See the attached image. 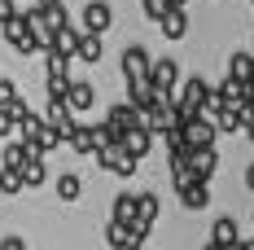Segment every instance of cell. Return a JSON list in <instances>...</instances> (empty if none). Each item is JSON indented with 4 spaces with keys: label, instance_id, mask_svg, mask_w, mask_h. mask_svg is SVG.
I'll return each instance as SVG.
<instances>
[{
    "label": "cell",
    "instance_id": "obj_18",
    "mask_svg": "<svg viewBox=\"0 0 254 250\" xmlns=\"http://www.w3.org/2000/svg\"><path fill=\"white\" fill-rule=\"evenodd\" d=\"M189 163H193V175H197V180H210V175L219 171V154L215 150H193Z\"/></svg>",
    "mask_w": 254,
    "mask_h": 250
},
{
    "label": "cell",
    "instance_id": "obj_8",
    "mask_svg": "<svg viewBox=\"0 0 254 250\" xmlns=\"http://www.w3.org/2000/svg\"><path fill=\"white\" fill-rule=\"evenodd\" d=\"M4 40H9V49H18L26 57V53H40V40H35V31L26 26V18H13V22L4 26Z\"/></svg>",
    "mask_w": 254,
    "mask_h": 250
},
{
    "label": "cell",
    "instance_id": "obj_2",
    "mask_svg": "<svg viewBox=\"0 0 254 250\" xmlns=\"http://www.w3.org/2000/svg\"><path fill=\"white\" fill-rule=\"evenodd\" d=\"M153 75V57L145 44H127L123 49V79L127 83H140V79Z\"/></svg>",
    "mask_w": 254,
    "mask_h": 250
},
{
    "label": "cell",
    "instance_id": "obj_38",
    "mask_svg": "<svg viewBox=\"0 0 254 250\" xmlns=\"http://www.w3.org/2000/svg\"><path fill=\"white\" fill-rule=\"evenodd\" d=\"M224 250H254V242H246V237H241L237 246H224Z\"/></svg>",
    "mask_w": 254,
    "mask_h": 250
},
{
    "label": "cell",
    "instance_id": "obj_30",
    "mask_svg": "<svg viewBox=\"0 0 254 250\" xmlns=\"http://www.w3.org/2000/svg\"><path fill=\"white\" fill-rule=\"evenodd\" d=\"M0 193H22V171L0 167Z\"/></svg>",
    "mask_w": 254,
    "mask_h": 250
},
{
    "label": "cell",
    "instance_id": "obj_32",
    "mask_svg": "<svg viewBox=\"0 0 254 250\" xmlns=\"http://www.w3.org/2000/svg\"><path fill=\"white\" fill-rule=\"evenodd\" d=\"M140 9H145V18H149V22H162V18L171 13V4H167V0H140Z\"/></svg>",
    "mask_w": 254,
    "mask_h": 250
},
{
    "label": "cell",
    "instance_id": "obj_22",
    "mask_svg": "<svg viewBox=\"0 0 254 250\" xmlns=\"http://www.w3.org/2000/svg\"><path fill=\"white\" fill-rule=\"evenodd\" d=\"M44 180H49V163H44V158H31L22 167V189H40Z\"/></svg>",
    "mask_w": 254,
    "mask_h": 250
},
{
    "label": "cell",
    "instance_id": "obj_17",
    "mask_svg": "<svg viewBox=\"0 0 254 250\" xmlns=\"http://www.w3.org/2000/svg\"><path fill=\"white\" fill-rule=\"evenodd\" d=\"M70 150H75L79 158H97V136H92V123H79V127H75Z\"/></svg>",
    "mask_w": 254,
    "mask_h": 250
},
{
    "label": "cell",
    "instance_id": "obj_14",
    "mask_svg": "<svg viewBox=\"0 0 254 250\" xmlns=\"http://www.w3.org/2000/svg\"><path fill=\"white\" fill-rule=\"evenodd\" d=\"M210 242H215V246H237V242H241L237 220H232V215H219V220L210 224Z\"/></svg>",
    "mask_w": 254,
    "mask_h": 250
},
{
    "label": "cell",
    "instance_id": "obj_41",
    "mask_svg": "<svg viewBox=\"0 0 254 250\" xmlns=\"http://www.w3.org/2000/svg\"><path fill=\"white\" fill-rule=\"evenodd\" d=\"M35 4H53V0H35Z\"/></svg>",
    "mask_w": 254,
    "mask_h": 250
},
{
    "label": "cell",
    "instance_id": "obj_33",
    "mask_svg": "<svg viewBox=\"0 0 254 250\" xmlns=\"http://www.w3.org/2000/svg\"><path fill=\"white\" fill-rule=\"evenodd\" d=\"M13 18H22V13H18V4H13V0H0V26H9Z\"/></svg>",
    "mask_w": 254,
    "mask_h": 250
},
{
    "label": "cell",
    "instance_id": "obj_43",
    "mask_svg": "<svg viewBox=\"0 0 254 250\" xmlns=\"http://www.w3.org/2000/svg\"><path fill=\"white\" fill-rule=\"evenodd\" d=\"M250 53H254V49H250Z\"/></svg>",
    "mask_w": 254,
    "mask_h": 250
},
{
    "label": "cell",
    "instance_id": "obj_16",
    "mask_svg": "<svg viewBox=\"0 0 254 250\" xmlns=\"http://www.w3.org/2000/svg\"><path fill=\"white\" fill-rule=\"evenodd\" d=\"M79 40H83V31H75V26H57V31H53V49L49 53H66V57H75V53H79Z\"/></svg>",
    "mask_w": 254,
    "mask_h": 250
},
{
    "label": "cell",
    "instance_id": "obj_25",
    "mask_svg": "<svg viewBox=\"0 0 254 250\" xmlns=\"http://www.w3.org/2000/svg\"><path fill=\"white\" fill-rule=\"evenodd\" d=\"M44 123H49L44 114H26L22 123H18V141H31V145H35V141H40V132H44Z\"/></svg>",
    "mask_w": 254,
    "mask_h": 250
},
{
    "label": "cell",
    "instance_id": "obj_21",
    "mask_svg": "<svg viewBox=\"0 0 254 250\" xmlns=\"http://www.w3.org/2000/svg\"><path fill=\"white\" fill-rule=\"evenodd\" d=\"M158 26H162V35H167V40H184V35H189V13H184V9H171Z\"/></svg>",
    "mask_w": 254,
    "mask_h": 250
},
{
    "label": "cell",
    "instance_id": "obj_3",
    "mask_svg": "<svg viewBox=\"0 0 254 250\" xmlns=\"http://www.w3.org/2000/svg\"><path fill=\"white\" fill-rule=\"evenodd\" d=\"M184 132V141L193 145V150H215V136H219V127H215V119H206V114H197V119H189V123L180 127Z\"/></svg>",
    "mask_w": 254,
    "mask_h": 250
},
{
    "label": "cell",
    "instance_id": "obj_40",
    "mask_svg": "<svg viewBox=\"0 0 254 250\" xmlns=\"http://www.w3.org/2000/svg\"><path fill=\"white\" fill-rule=\"evenodd\" d=\"M202 250H224V246H215V242H206V246H202Z\"/></svg>",
    "mask_w": 254,
    "mask_h": 250
},
{
    "label": "cell",
    "instance_id": "obj_4",
    "mask_svg": "<svg viewBox=\"0 0 254 250\" xmlns=\"http://www.w3.org/2000/svg\"><path fill=\"white\" fill-rule=\"evenodd\" d=\"M149 79H153V88H158L162 97H171V101L180 97V66H176V57H158Z\"/></svg>",
    "mask_w": 254,
    "mask_h": 250
},
{
    "label": "cell",
    "instance_id": "obj_13",
    "mask_svg": "<svg viewBox=\"0 0 254 250\" xmlns=\"http://www.w3.org/2000/svg\"><path fill=\"white\" fill-rule=\"evenodd\" d=\"M66 101H70V110H75V114H83V110H92V105H97V88H92V83H83V79H70Z\"/></svg>",
    "mask_w": 254,
    "mask_h": 250
},
{
    "label": "cell",
    "instance_id": "obj_36",
    "mask_svg": "<svg viewBox=\"0 0 254 250\" xmlns=\"http://www.w3.org/2000/svg\"><path fill=\"white\" fill-rule=\"evenodd\" d=\"M246 189H250V193H254V163H250V167H246Z\"/></svg>",
    "mask_w": 254,
    "mask_h": 250
},
{
    "label": "cell",
    "instance_id": "obj_19",
    "mask_svg": "<svg viewBox=\"0 0 254 250\" xmlns=\"http://www.w3.org/2000/svg\"><path fill=\"white\" fill-rule=\"evenodd\" d=\"M228 79L250 83V79H254V53H232V57H228Z\"/></svg>",
    "mask_w": 254,
    "mask_h": 250
},
{
    "label": "cell",
    "instance_id": "obj_27",
    "mask_svg": "<svg viewBox=\"0 0 254 250\" xmlns=\"http://www.w3.org/2000/svg\"><path fill=\"white\" fill-rule=\"evenodd\" d=\"M75 57H79V62H92V66H97V62H101V35H83Z\"/></svg>",
    "mask_w": 254,
    "mask_h": 250
},
{
    "label": "cell",
    "instance_id": "obj_9",
    "mask_svg": "<svg viewBox=\"0 0 254 250\" xmlns=\"http://www.w3.org/2000/svg\"><path fill=\"white\" fill-rule=\"evenodd\" d=\"M31 158H44V154L35 150L31 141H4V158H0V167H13V171H22Z\"/></svg>",
    "mask_w": 254,
    "mask_h": 250
},
{
    "label": "cell",
    "instance_id": "obj_11",
    "mask_svg": "<svg viewBox=\"0 0 254 250\" xmlns=\"http://www.w3.org/2000/svg\"><path fill=\"white\" fill-rule=\"evenodd\" d=\"M158 97H162V92L153 88V79H140V83H127V101H131V105H136L140 114H145L149 105H158Z\"/></svg>",
    "mask_w": 254,
    "mask_h": 250
},
{
    "label": "cell",
    "instance_id": "obj_7",
    "mask_svg": "<svg viewBox=\"0 0 254 250\" xmlns=\"http://www.w3.org/2000/svg\"><path fill=\"white\" fill-rule=\"evenodd\" d=\"M105 123L114 127L119 136H127L131 127H140V123H145V114H140V110H136L131 101H119V105H110V114H105Z\"/></svg>",
    "mask_w": 254,
    "mask_h": 250
},
{
    "label": "cell",
    "instance_id": "obj_34",
    "mask_svg": "<svg viewBox=\"0 0 254 250\" xmlns=\"http://www.w3.org/2000/svg\"><path fill=\"white\" fill-rule=\"evenodd\" d=\"M13 132H18V123H13V119H9V114H4V110H0V141H9V136H13Z\"/></svg>",
    "mask_w": 254,
    "mask_h": 250
},
{
    "label": "cell",
    "instance_id": "obj_6",
    "mask_svg": "<svg viewBox=\"0 0 254 250\" xmlns=\"http://www.w3.org/2000/svg\"><path fill=\"white\" fill-rule=\"evenodd\" d=\"M97 167H101V171H114V175H136L140 158H131V154L119 145V150H101L97 154Z\"/></svg>",
    "mask_w": 254,
    "mask_h": 250
},
{
    "label": "cell",
    "instance_id": "obj_42",
    "mask_svg": "<svg viewBox=\"0 0 254 250\" xmlns=\"http://www.w3.org/2000/svg\"><path fill=\"white\" fill-rule=\"evenodd\" d=\"M0 158H4V145H0Z\"/></svg>",
    "mask_w": 254,
    "mask_h": 250
},
{
    "label": "cell",
    "instance_id": "obj_26",
    "mask_svg": "<svg viewBox=\"0 0 254 250\" xmlns=\"http://www.w3.org/2000/svg\"><path fill=\"white\" fill-rule=\"evenodd\" d=\"M44 71H49V79H70V57L66 53H49L44 57Z\"/></svg>",
    "mask_w": 254,
    "mask_h": 250
},
{
    "label": "cell",
    "instance_id": "obj_39",
    "mask_svg": "<svg viewBox=\"0 0 254 250\" xmlns=\"http://www.w3.org/2000/svg\"><path fill=\"white\" fill-rule=\"evenodd\" d=\"M167 4H171V9H184V4H189V0H167Z\"/></svg>",
    "mask_w": 254,
    "mask_h": 250
},
{
    "label": "cell",
    "instance_id": "obj_29",
    "mask_svg": "<svg viewBox=\"0 0 254 250\" xmlns=\"http://www.w3.org/2000/svg\"><path fill=\"white\" fill-rule=\"evenodd\" d=\"M44 18H49V26H53V31H57V26H70V13H66V4H62V0L44 4Z\"/></svg>",
    "mask_w": 254,
    "mask_h": 250
},
{
    "label": "cell",
    "instance_id": "obj_5",
    "mask_svg": "<svg viewBox=\"0 0 254 250\" xmlns=\"http://www.w3.org/2000/svg\"><path fill=\"white\" fill-rule=\"evenodd\" d=\"M79 18H83V35H105L110 22H114V9H110L105 0H88Z\"/></svg>",
    "mask_w": 254,
    "mask_h": 250
},
{
    "label": "cell",
    "instance_id": "obj_12",
    "mask_svg": "<svg viewBox=\"0 0 254 250\" xmlns=\"http://www.w3.org/2000/svg\"><path fill=\"white\" fill-rule=\"evenodd\" d=\"M136 215H140V193H119L114 206H110V220H119V224H136Z\"/></svg>",
    "mask_w": 254,
    "mask_h": 250
},
{
    "label": "cell",
    "instance_id": "obj_23",
    "mask_svg": "<svg viewBox=\"0 0 254 250\" xmlns=\"http://www.w3.org/2000/svg\"><path fill=\"white\" fill-rule=\"evenodd\" d=\"M57 198H62V202H79V198H83V180H79L75 171L57 175Z\"/></svg>",
    "mask_w": 254,
    "mask_h": 250
},
{
    "label": "cell",
    "instance_id": "obj_28",
    "mask_svg": "<svg viewBox=\"0 0 254 250\" xmlns=\"http://www.w3.org/2000/svg\"><path fill=\"white\" fill-rule=\"evenodd\" d=\"M158 211H162V202H158V193H140V224H149L153 228V220H158Z\"/></svg>",
    "mask_w": 254,
    "mask_h": 250
},
{
    "label": "cell",
    "instance_id": "obj_20",
    "mask_svg": "<svg viewBox=\"0 0 254 250\" xmlns=\"http://www.w3.org/2000/svg\"><path fill=\"white\" fill-rule=\"evenodd\" d=\"M44 119H49L53 127H66V123H75V110H70V101H66V97H49Z\"/></svg>",
    "mask_w": 254,
    "mask_h": 250
},
{
    "label": "cell",
    "instance_id": "obj_1",
    "mask_svg": "<svg viewBox=\"0 0 254 250\" xmlns=\"http://www.w3.org/2000/svg\"><path fill=\"white\" fill-rule=\"evenodd\" d=\"M149 242V224H119V220H110L105 224V246L110 250H140Z\"/></svg>",
    "mask_w": 254,
    "mask_h": 250
},
{
    "label": "cell",
    "instance_id": "obj_15",
    "mask_svg": "<svg viewBox=\"0 0 254 250\" xmlns=\"http://www.w3.org/2000/svg\"><path fill=\"white\" fill-rule=\"evenodd\" d=\"M123 150L131 154V158H145V154L153 150V132H149L145 123H140V127H131V132L123 136Z\"/></svg>",
    "mask_w": 254,
    "mask_h": 250
},
{
    "label": "cell",
    "instance_id": "obj_24",
    "mask_svg": "<svg viewBox=\"0 0 254 250\" xmlns=\"http://www.w3.org/2000/svg\"><path fill=\"white\" fill-rule=\"evenodd\" d=\"M246 119H250V114L232 105V110H224V114H215V127H219V132H246Z\"/></svg>",
    "mask_w": 254,
    "mask_h": 250
},
{
    "label": "cell",
    "instance_id": "obj_10",
    "mask_svg": "<svg viewBox=\"0 0 254 250\" xmlns=\"http://www.w3.org/2000/svg\"><path fill=\"white\" fill-rule=\"evenodd\" d=\"M176 193H180V206L184 211H206L210 206V180H193V184H184Z\"/></svg>",
    "mask_w": 254,
    "mask_h": 250
},
{
    "label": "cell",
    "instance_id": "obj_35",
    "mask_svg": "<svg viewBox=\"0 0 254 250\" xmlns=\"http://www.w3.org/2000/svg\"><path fill=\"white\" fill-rule=\"evenodd\" d=\"M0 250H26V242H22V237H4V242H0Z\"/></svg>",
    "mask_w": 254,
    "mask_h": 250
},
{
    "label": "cell",
    "instance_id": "obj_37",
    "mask_svg": "<svg viewBox=\"0 0 254 250\" xmlns=\"http://www.w3.org/2000/svg\"><path fill=\"white\" fill-rule=\"evenodd\" d=\"M246 141H250V145H254V114H250V119H246Z\"/></svg>",
    "mask_w": 254,
    "mask_h": 250
},
{
    "label": "cell",
    "instance_id": "obj_31",
    "mask_svg": "<svg viewBox=\"0 0 254 250\" xmlns=\"http://www.w3.org/2000/svg\"><path fill=\"white\" fill-rule=\"evenodd\" d=\"M57 145H62V136H57V127H53V123H44V132H40V141H35V150H40V154H53Z\"/></svg>",
    "mask_w": 254,
    "mask_h": 250
}]
</instances>
